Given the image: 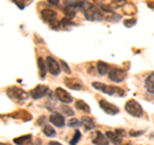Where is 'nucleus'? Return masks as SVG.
<instances>
[{"label":"nucleus","instance_id":"1","mask_svg":"<svg viewBox=\"0 0 154 145\" xmlns=\"http://www.w3.org/2000/svg\"><path fill=\"white\" fill-rule=\"evenodd\" d=\"M93 88L102 91V93L107 94V95H117V96H125V91L122 89L117 88V86H108L100 82H93Z\"/></svg>","mask_w":154,"mask_h":145},{"label":"nucleus","instance_id":"2","mask_svg":"<svg viewBox=\"0 0 154 145\" xmlns=\"http://www.w3.org/2000/svg\"><path fill=\"white\" fill-rule=\"evenodd\" d=\"M7 95L14 101H25L28 98V94L26 93V91H23L19 88H16V86L8 88L7 89Z\"/></svg>","mask_w":154,"mask_h":145},{"label":"nucleus","instance_id":"3","mask_svg":"<svg viewBox=\"0 0 154 145\" xmlns=\"http://www.w3.org/2000/svg\"><path fill=\"white\" fill-rule=\"evenodd\" d=\"M125 109H126V112L128 114H131L132 117H141L143 116V108H141V105L137 103V101H135V100H128L126 105H125Z\"/></svg>","mask_w":154,"mask_h":145},{"label":"nucleus","instance_id":"4","mask_svg":"<svg viewBox=\"0 0 154 145\" xmlns=\"http://www.w3.org/2000/svg\"><path fill=\"white\" fill-rule=\"evenodd\" d=\"M48 93H49V88L45 85H37L35 89H32L30 91V96L32 99H41V98H44V96L48 95Z\"/></svg>","mask_w":154,"mask_h":145},{"label":"nucleus","instance_id":"5","mask_svg":"<svg viewBox=\"0 0 154 145\" xmlns=\"http://www.w3.org/2000/svg\"><path fill=\"white\" fill-rule=\"evenodd\" d=\"M84 13H85V18L88 19V21H98V19L103 18L99 8L94 7V5H91L90 8L86 9V11H84Z\"/></svg>","mask_w":154,"mask_h":145},{"label":"nucleus","instance_id":"6","mask_svg":"<svg viewBox=\"0 0 154 145\" xmlns=\"http://www.w3.org/2000/svg\"><path fill=\"white\" fill-rule=\"evenodd\" d=\"M46 68L53 76H58L60 73V66L53 57H46Z\"/></svg>","mask_w":154,"mask_h":145},{"label":"nucleus","instance_id":"7","mask_svg":"<svg viewBox=\"0 0 154 145\" xmlns=\"http://www.w3.org/2000/svg\"><path fill=\"white\" fill-rule=\"evenodd\" d=\"M108 76H109V79L112 81H114V82H121V81H123L125 79H126L127 73H126V71H123L121 68H113L108 73Z\"/></svg>","mask_w":154,"mask_h":145},{"label":"nucleus","instance_id":"8","mask_svg":"<svg viewBox=\"0 0 154 145\" xmlns=\"http://www.w3.org/2000/svg\"><path fill=\"white\" fill-rule=\"evenodd\" d=\"M99 105H100V108H102L105 113H108L110 116H114V114L119 113V108L118 107H116V105L110 104V103H108V101H105V100H100Z\"/></svg>","mask_w":154,"mask_h":145},{"label":"nucleus","instance_id":"9","mask_svg":"<svg viewBox=\"0 0 154 145\" xmlns=\"http://www.w3.org/2000/svg\"><path fill=\"white\" fill-rule=\"evenodd\" d=\"M55 96L58 99H59L60 101H63L64 104H68V103H72V100H73V98L67 93V91L64 89H62V88H58L55 90Z\"/></svg>","mask_w":154,"mask_h":145},{"label":"nucleus","instance_id":"10","mask_svg":"<svg viewBox=\"0 0 154 145\" xmlns=\"http://www.w3.org/2000/svg\"><path fill=\"white\" fill-rule=\"evenodd\" d=\"M49 119H50V122L54 125V126H57V127H63L66 125L64 117L62 114H59V113H53Z\"/></svg>","mask_w":154,"mask_h":145},{"label":"nucleus","instance_id":"11","mask_svg":"<svg viewBox=\"0 0 154 145\" xmlns=\"http://www.w3.org/2000/svg\"><path fill=\"white\" fill-rule=\"evenodd\" d=\"M93 143L96 144V145H108L109 139L107 137V135H104L103 132L98 131L95 134V137L93 139Z\"/></svg>","mask_w":154,"mask_h":145},{"label":"nucleus","instance_id":"12","mask_svg":"<svg viewBox=\"0 0 154 145\" xmlns=\"http://www.w3.org/2000/svg\"><path fill=\"white\" fill-rule=\"evenodd\" d=\"M41 17L46 22H53L54 19H57V12L51 11V9H44L41 11Z\"/></svg>","mask_w":154,"mask_h":145},{"label":"nucleus","instance_id":"13","mask_svg":"<svg viewBox=\"0 0 154 145\" xmlns=\"http://www.w3.org/2000/svg\"><path fill=\"white\" fill-rule=\"evenodd\" d=\"M105 135H107V137L109 139V141L112 143V144H114V145H118V144L122 143V136L118 132L107 131V132H105Z\"/></svg>","mask_w":154,"mask_h":145},{"label":"nucleus","instance_id":"14","mask_svg":"<svg viewBox=\"0 0 154 145\" xmlns=\"http://www.w3.org/2000/svg\"><path fill=\"white\" fill-rule=\"evenodd\" d=\"M64 84L67 85V88H69L72 90H81V89H82L81 82L79 80H75V79H66Z\"/></svg>","mask_w":154,"mask_h":145},{"label":"nucleus","instance_id":"15","mask_svg":"<svg viewBox=\"0 0 154 145\" xmlns=\"http://www.w3.org/2000/svg\"><path fill=\"white\" fill-rule=\"evenodd\" d=\"M81 122H82L84 125V127L86 131H90V130H94L95 128V122H94V119L91 118V117H88V116H85V117L81 118Z\"/></svg>","mask_w":154,"mask_h":145},{"label":"nucleus","instance_id":"16","mask_svg":"<svg viewBox=\"0 0 154 145\" xmlns=\"http://www.w3.org/2000/svg\"><path fill=\"white\" fill-rule=\"evenodd\" d=\"M145 89L148 93L154 94V73H150L145 80Z\"/></svg>","mask_w":154,"mask_h":145},{"label":"nucleus","instance_id":"17","mask_svg":"<svg viewBox=\"0 0 154 145\" xmlns=\"http://www.w3.org/2000/svg\"><path fill=\"white\" fill-rule=\"evenodd\" d=\"M96 69H98V73L100 76H104V75L108 73L109 67H108V64L105 63V62H98V64H96Z\"/></svg>","mask_w":154,"mask_h":145},{"label":"nucleus","instance_id":"18","mask_svg":"<svg viewBox=\"0 0 154 145\" xmlns=\"http://www.w3.org/2000/svg\"><path fill=\"white\" fill-rule=\"evenodd\" d=\"M45 64H46V62L42 59V58H38L37 59V66H38V69H40V79H42V80L45 79V73H46Z\"/></svg>","mask_w":154,"mask_h":145},{"label":"nucleus","instance_id":"19","mask_svg":"<svg viewBox=\"0 0 154 145\" xmlns=\"http://www.w3.org/2000/svg\"><path fill=\"white\" fill-rule=\"evenodd\" d=\"M31 135H25V136H19V137H16L13 140V143L16 144V145H23V144H26L28 140H31Z\"/></svg>","mask_w":154,"mask_h":145},{"label":"nucleus","instance_id":"20","mask_svg":"<svg viewBox=\"0 0 154 145\" xmlns=\"http://www.w3.org/2000/svg\"><path fill=\"white\" fill-rule=\"evenodd\" d=\"M76 108L79 110H84V112H86V113L90 112V107L85 103V101H82V100H77L76 101Z\"/></svg>","mask_w":154,"mask_h":145},{"label":"nucleus","instance_id":"21","mask_svg":"<svg viewBox=\"0 0 154 145\" xmlns=\"http://www.w3.org/2000/svg\"><path fill=\"white\" fill-rule=\"evenodd\" d=\"M44 134L46 135L48 137H54L55 136V130L51 126H49V125H46V126L44 127Z\"/></svg>","mask_w":154,"mask_h":145},{"label":"nucleus","instance_id":"22","mask_svg":"<svg viewBox=\"0 0 154 145\" xmlns=\"http://www.w3.org/2000/svg\"><path fill=\"white\" fill-rule=\"evenodd\" d=\"M64 14L67 16V18H73V17L76 16V9L67 5L66 9H64Z\"/></svg>","mask_w":154,"mask_h":145},{"label":"nucleus","instance_id":"23","mask_svg":"<svg viewBox=\"0 0 154 145\" xmlns=\"http://www.w3.org/2000/svg\"><path fill=\"white\" fill-rule=\"evenodd\" d=\"M60 110L63 112L64 114H67V116H73L75 113H73V110H72L69 107H68V104H63L60 107Z\"/></svg>","mask_w":154,"mask_h":145},{"label":"nucleus","instance_id":"24","mask_svg":"<svg viewBox=\"0 0 154 145\" xmlns=\"http://www.w3.org/2000/svg\"><path fill=\"white\" fill-rule=\"evenodd\" d=\"M80 139H81V132H80V131H76V132L73 134V137L71 139L69 144H71V145H76L77 143L80 141Z\"/></svg>","mask_w":154,"mask_h":145},{"label":"nucleus","instance_id":"25","mask_svg":"<svg viewBox=\"0 0 154 145\" xmlns=\"http://www.w3.org/2000/svg\"><path fill=\"white\" fill-rule=\"evenodd\" d=\"M62 27H68V26H75V22H71V18H63L60 21Z\"/></svg>","mask_w":154,"mask_h":145},{"label":"nucleus","instance_id":"26","mask_svg":"<svg viewBox=\"0 0 154 145\" xmlns=\"http://www.w3.org/2000/svg\"><path fill=\"white\" fill-rule=\"evenodd\" d=\"M80 3H81V0H68L67 5H68V7H72V8H75L76 11H77V9H79Z\"/></svg>","mask_w":154,"mask_h":145},{"label":"nucleus","instance_id":"27","mask_svg":"<svg viewBox=\"0 0 154 145\" xmlns=\"http://www.w3.org/2000/svg\"><path fill=\"white\" fill-rule=\"evenodd\" d=\"M67 123H68V126H69V127H79L80 125H81V123H80V121L77 119V118H72V119H69Z\"/></svg>","mask_w":154,"mask_h":145},{"label":"nucleus","instance_id":"28","mask_svg":"<svg viewBox=\"0 0 154 145\" xmlns=\"http://www.w3.org/2000/svg\"><path fill=\"white\" fill-rule=\"evenodd\" d=\"M123 25L126 26V27H134L135 25H136V19H127V21H125L123 22Z\"/></svg>","mask_w":154,"mask_h":145},{"label":"nucleus","instance_id":"29","mask_svg":"<svg viewBox=\"0 0 154 145\" xmlns=\"http://www.w3.org/2000/svg\"><path fill=\"white\" fill-rule=\"evenodd\" d=\"M59 63H60L62 68H63V71H64V72H67V73H71V68L68 67V64H67L66 62H63V60H59Z\"/></svg>","mask_w":154,"mask_h":145},{"label":"nucleus","instance_id":"30","mask_svg":"<svg viewBox=\"0 0 154 145\" xmlns=\"http://www.w3.org/2000/svg\"><path fill=\"white\" fill-rule=\"evenodd\" d=\"M99 8H100V9H104V12H108V13H113L112 8H110L109 5H104V4H100V5H99Z\"/></svg>","mask_w":154,"mask_h":145},{"label":"nucleus","instance_id":"31","mask_svg":"<svg viewBox=\"0 0 154 145\" xmlns=\"http://www.w3.org/2000/svg\"><path fill=\"white\" fill-rule=\"evenodd\" d=\"M143 134H144L143 131H131L128 135H130V136H132V137H136V136H141Z\"/></svg>","mask_w":154,"mask_h":145},{"label":"nucleus","instance_id":"32","mask_svg":"<svg viewBox=\"0 0 154 145\" xmlns=\"http://www.w3.org/2000/svg\"><path fill=\"white\" fill-rule=\"evenodd\" d=\"M126 4V0H114V5H117V7H122Z\"/></svg>","mask_w":154,"mask_h":145},{"label":"nucleus","instance_id":"33","mask_svg":"<svg viewBox=\"0 0 154 145\" xmlns=\"http://www.w3.org/2000/svg\"><path fill=\"white\" fill-rule=\"evenodd\" d=\"M48 3H49L50 5H58V4H59V0H48Z\"/></svg>","mask_w":154,"mask_h":145},{"label":"nucleus","instance_id":"34","mask_svg":"<svg viewBox=\"0 0 154 145\" xmlns=\"http://www.w3.org/2000/svg\"><path fill=\"white\" fill-rule=\"evenodd\" d=\"M116 132H118L119 135H121V136H125V135H126V134H125V130H121V128H117V130H116Z\"/></svg>","mask_w":154,"mask_h":145},{"label":"nucleus","instance_id":"35","mask_svg":"<svg viewBox=\"0 0 154 145\" xmlns=\"http://www.w3.org/2000/svg\"><path fill=\"white\" fill-rule=\"evenodd\" d=\"M13 2H14V3H16V4H17V5H18L19 8H21V9H23V8H25V5H23V4H22V3H19V2H18V0H13Z\"/></svg>","mask_w":154,"mask_h":145},{"label":"nucleus","instance_id":"36","mask_svg":"<svg viewBox=\"0 0 154 145\" xmlns=\"http://www.w3.org/2000/svg\"><path fill=\"white\" fill-rule=\"evenodd\" d=\"M49 145H62L60 143H58V141H50Z\"/></svg>","mask_w":154,"mask_h":145},{"label":"nucleus","instance_id":"37","mask_svg":"<svg viewBox=\"0 0 154 145\" xmlns=\"http://www.w3.org/2000/svg\"><path fill=\"white\" fill-rule=\"evenodd\" d=\"M148 7H150L152 9H154V3H148Z\"/></svg>","mask_w":154,"mask_h":145}]
</instances>
